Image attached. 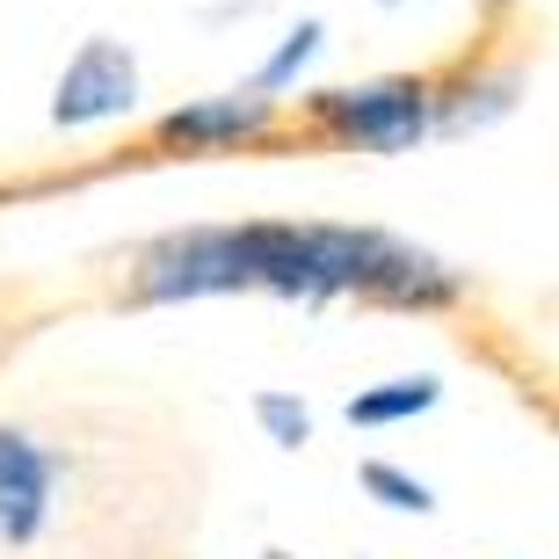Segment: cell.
<instances>
[{
  "instance_id": "cell-7",
  "label": "cell",
  "mask_w": 559,
  "mask_h": 559,
  "mask_svg": "<svg viewBox=\"0 0 559 559\" xmlns=\"http://www.w3.org/2000/svg\"><path fill=\"white\" fill-rule=\"evenodd\" d=\"M523 95V73H457L451 87H429V131L457 139V131H479L509 117Z\"/></svg>"
},
{
  "instance_id": "cell-9",
  "label": "cell",
  "mask_w": 559,
  "mask_h": 559,
  "mask_svg": "<svg viewBox=\"0 0 559 559\" xmlns=\"http://www.w3.org/2000/svg\"><path fill=\"white\" fill-rule=\"evenodd\" d=\"M320 44H328V29H320V22H298V29H290V37L270 51V59H262V73L248 81V95H270V103H276V95H284V87L298 81L312 59H320Z\"/></svg>"
},
{
  "instance_id": "cell-13",
  "label": "cell",
  "mask_w": 559,
  "mask_h": 559,
  "mask_svg": "<svg viewBox=\"0 0 559 559\" xmlns=\"http://www.w3.org/2000/svg\"><path fill=\"white\" fill-rule=\"evenodd\" d=\"M378 8H407V0H378Z\"/></svg>"
},
{
  "instance_id": "cell-5",
  "label": "cell",
  "mask_w": 559,
  "mask_h": 559,
  "mask_svg": "<svg viewBox=\"0 0 559 559\" xmlns=\"http://www.w3.org/2000/svg\"><path fill=\"white\" fill-rule=\"evenodd\" d=\"M276 103L270 95H204V103H182L160 117V145H182V153H233V145L270 139Z\"/></svg>"
},
{
  "instance_id": "cell-4",
  "label": "cell",
  "mask_w": 559,
  "mask_h": 559,
  "mask_svg": "<svg viewBox=\"0 0 559 559\" xmlns=\"http://www.w3.org/2000/svg\"><path fill=\"white\" fill-rule=\"evenodd\" d=\"M59 473L66 457L51 443H37L29 429L0 421V545H37L51 509H59Z\"/></svg>"
},
{
  "instance_id": "cell-11",
  "label": "cell",
  "mask_w": 559,
  "mask_h": 559,
  "mask_svg": "<svg viewBox=\"0 0 559 559\" xmlns=\"http://www.w3.org/2000/svg\"><path fill=\"white\" fill-rule=\"evenodd\" d=\"M254 421H262V436L276 451H306L312 443V407L290 393H254Z\"/></svg>"
},
{
  "instance_id": "cell-12",
  "label": "cell",
  "mask_w": 559,
  "mask_h": 559,
  "mask_svg": "<svg viewBox=\"0 0 559 559\" xmlns=\"http://www.w3.org/2000/svg\"><path fill=\"white\" fill-rule=\"evenodd\" d=\"M262 559H290V552H284V545H270V552H262Z\"/></svg>"
},
{
  "instance_id": "cell-1",
  "label": "cell",
  "mask_w": 559,
  "mask_h": 559,
  "mask_svg": "<svg viewBox=\"0 0 559 559\" xmlns=\"http://www.w3.org/2000/svg\"><path fill=\"white\" fill-rule=\"evenodd\" d=\"M312 124L334 145H364V153H415L429 139V81L415 73H385V81L356 87H320L312 95Z\"/></svg>"
},
{
  "instance_id": "cell-8",
  "label": "cell",
  "mask_w": 559,
  "mask_h": 559,
  "mask_svg": "<svg viewBox=\"0 0 559 559\" xmlns=\"http://www.w3.org/2000/svg\"><path fill=\"white\" fill-rule=\"evenodd\" d=\"M436 400H443V378L436 371H407V378H385V385H371V393H356L349 421L356 429H400V421L429 415Z\"/></svg>"
},
{
  "instance_id": "cell-3",
  "label": "cell",
  "mask_w": 559,
  "mask_h": 559,
  "mask_svg": "<svg viewBox=\"0 0 559 559\" xmlns=\"http://www.w3.org/2000/svg\"><path fill=\"white\" fill-rule=\"evenodd\" d=\"M139 109V59L124 37H87L66 59L59 87H51V124L59 131H87V124H117Z\"/></svg>"
},
{
  "instance_id": "cell-6",
  "label": "cell",
  "mask_w": 559,
  "mask_h": 559,
  "mask_svg": "<svg viewBox=\"0 0 559 559\" xmlns=\"http://www.w3.org/2000/svg\"><path fill=\"white\" fill-rule=\"evenodd\" d=\"M457 290H465V276H457L443 254L415 248V240H385L364 298H371V306H400V312H436V306H451Z\"/></svg>"
},
{
  "instance_id": "cell-2",
  "label": "cell",
  "mask_w": 559,
  "mask_h": 559,
  "mask_svg": "<svg viewBox=\"0 0 559 559\" xmlns=\"http://www.w3.org/2000/svg\"><path fill=\"white\" fill-rule=\"evenodd\" d=\"M211 290H248V254L233 226H197V233H167L139 254L131 298L145 306H175V298H211Z\"/></svg>"
},
{
  "instance_id": "cell-10",
  "label": "cell",
  "mask_w": 559,
  "mask_h": 559,
  "mask_svg": "<svg viewBox=\"0 0 559 559\" xmlns=\"http://www.w3.org/2000/svg\"><path fill=\"white\" fill-rule=\"evenodd\" d=\"M356 479H364V495H371L378 509H393V516H429V509H436V487H429V479H415L407 465H385V457H371Z\"/></svg>"
}]
</instances>
